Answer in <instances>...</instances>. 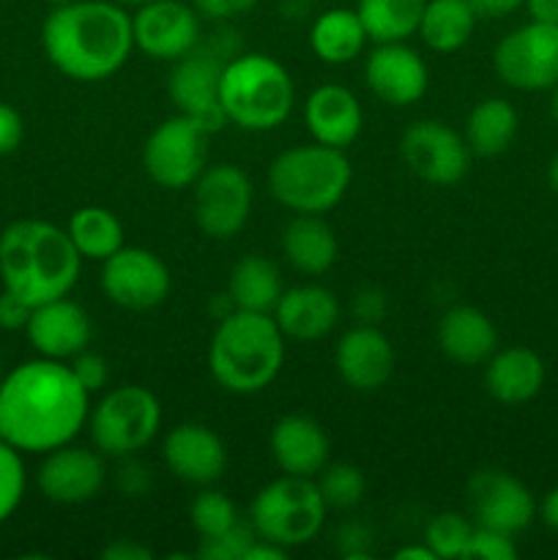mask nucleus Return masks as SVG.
<instances>
[{"label":"nucleus","mask_w":558,"mask_h":560,"mask_svg":"<svg viewBox=\"0 0 558 560\" xmlns=\"http://www.w3.org/2000/svg\"><path fill=\"white\" fill-rule=\"evenodd\" d=\"M284 364V334L263 312L233 310L219 320L208 345V370L230 394H257L271 386Z\"/></svg>","instance_id":"obj_4"},{"label":"nucleus","mask_w":558,"mask_h":560,"mask_svg":"<svg viewBox=\"0 0 558 560\" xmlns=\"http://www.w3.org/2000/svg\"><path fill=\"white\" fill-rule=\"evenodd\" d=\"M80 268V252L58 224L20 219L0 233V282L31 306L69 295Z\"/></svg>","instance_id":"obj_3"},{"label":"nucleus","mask_w":558,"mask_h":560,"mask_svg":"<svg viewBox=\"0 0 558 560\" xmlns=\"http://www.w3.org/2000/svg\"><path fill=\"white\" fill-rule=\"evenodd\" d=\"M71 244L80 252L82 260L104 262L113 257L120 246H126L124 224L113 211L102 206H85L77 208L71 213L69 224H66Z\"/></svg>","instance_id":"obj_32"},{"label":"nucleus","mask_w":558,"mask_h":560,"mask_svg":"<svg viewBox=\"0 0 558 560\" xmlns=\"http://www.w3.org/2000/svg\"><path fill=\"white\" fill-rule=\"evenodd\" d=\"M321 481H317V490H321L323 501L328 509H339V512H348V509L359 506L364 501L367 492V479L361 474V468L350 463H337L328 465L321 470Z\"/></svg>","instance_id":"obj_34"},{"label":"nucleus","mask_w":558,"mask_h":560,"mask_svg":"<svg viewBox=\"0 0 558 560\" xmlns=\"http://www.w3.org/2000/svg\"><path fill=\"white\" fill-rule=\"evenodd\" d=\"M115 479H118V490L124 492V495L137 498L151 487V470L142 463H137V459L124 457V465L118 468V476H115Z\"/></svg>","instance_id":"obj_44"},{"label":"nucleus","mask_w":558,"mask_h":560,"mask_svg":"<svg viewBox=\"0 0 558 560\" xmlns=\"http://www.w3.org/2000/svg\"><path fill=\"white\" fill-rule=\"evenodd\" d=\"M326 509L315 481L284 474L257 492L249 506V523L260 539L293 550L321 534Z\"/></svg>","instance_id":"obj_7"},{"label":"nucleus","mask_w":558,"mask_h":560,"mask_svg":"<svg viewBox=\"0 0 558 560\" xmlns=\"http://www.w3.org/2000/svg\"><path fill=\"white\" fill-rule=\"evenodd\" d=\"M25 337L31 348L42 359L71 361L88 350L93 337V326L88 312L69 295L33 306L31 320L25 326Z\"/></svg>","instance_id":"obj_19"},{"label":"nucleus","mask_w":558,"mask_h":560,"mask_svg":"<svg viewBox=\"0 0 558 560\" xmlns=\"http://www.w3.org/2000/svg\"><path fill=\"white\" fill-rule=\"evenodd\" d=\"M547 184L558 195V153L550 159V167H547Z\"/></svg>","instance_id":"obj_51"},{"label":"nucleus","mask_w":558,"mask_h":560,"mask_svg":"<svg viewBox=\"0 0 558 560\" xmlns=\"http://www.w3.org/2000/svg\"><path fill=\"white\" fill-rule=\"evenodd\" d=\"M91 394L69 361L31 359L0 377V438L20 454H49L88 427Z\"/></svg>","instance_id":"obj_1"},{"label":"nucleus","mask_w":558,"mask_h":560,"mask_svg":"<svg viewBox=\"0 0 558 560\" xmlns=\"http://www.w3.org/2000/svg\"><path fill=\"white\" fill-rule=\"evenodd\" d=\"M260 0H191L197 14L211 22H230L235 16L249 14Z\"/></svg>","instance_id":"obj_41"},{"label":"nucleus","mask_w":558,"mask_h":560,"mask_svg":"<svg viewBox=\"0 0 558 560\" xmlns=\"http://www.w3.org/2000/svg\"><path fill=\"white\" fill-rule=\"evenodd\" d=\"M367 36L356 9H328L310 27V47L323 63L345 66L364 52Z\"/></svg>","instance_id":"obj_30"},{"label":"nucleus","mask_w":558,"mask_h":560,"mask_svg":"<svg viewBox=\"0 0 558 560\" xmlns=\"http://www.w3.org/2000/svg\"><path fill=\"white\" fill-rule=\"evenodd\" d=\"M282 255L299 273L321 277L337 262V235L321 213H295L282 233Z\"/></svg>","instance_id":"obj_27"},{"label":"nucleus","mask_w":558,"mask_h":560,"mask_svg":"<svg viewBox=\"0 0 558 560\" xmlns=\"http://www.w3.org/2000/svg\"><path fill=\"white\" fill-rule=\"evenodd\" d=\"M102 558H107V560H151L153 550L151 547L140 545V541H135V539H115L113 545L104 547Z\"/></svg>","instance_id":"obj_46"},{"label":"nucleus","mask_w":558,"mask_h":560,"mask_svg":"<svg viewBox=\"0 0 558 560\" xmlns=\"http://www.w3.org/2000/svg\"><path fill=\"white\" fill-rule=\"evenodd\" d=\"M304 124L312 140L345 151L359 140L361 126H364V109L350 88L326 82L306 96Z\"/></svg>","instance_id":"obj_22"},{"label":"nucleus","mask_w":558,"mask_h":560,"mask_svg":"<svg viewBox=\"0 0 558 560\" xmlns=\"http://www.w3.org/2000/svg\"><path fill=\"white\" fill-rule=\"evenodd\" d=\"M224 63L228 58L213 44H197L184 58L173 60V71H170L167 91L175 109L206 126L208 131H219L228 124L222 102H219Z\"/></svg>","instance_id":"obj_12"},{"label":"nucleus","mask_w":558,"mask_h":560,"mask_svg":"<svg viewBox=\"0 0 558 560\" xmlns=\"http://www.w3.org/2000/svg\"><path fill=\"white\" fill-rule=\"evenodd\" d=\"M162 457L175 479L195 487H211L228 468V448L222 438L206 424H191V421L167 432Z\"/></svg>","instance_id":"obj_21"},{"label":"nucleus","mask_w":558,"mask_h":560,"mask_svg":"<svg viewBox=\"0 0 558 560\" xmlns=\"http://www.w3.org/2000/svg\"><path fill=\"white\" fill-rule=\"evenodd\" d=\"M468 3L485 20H503V16L514 14L520 5H525V0H468Z\"/></svg>","instance_id":"obj_47"},{"label":"nucleus","mask_w":558,"mask_h":560,"mask_svg":"<svg viewBox=\"0 0 558 560\" xmlns=\"http://www.w3.org/2000/svg\"><path fill=\"white\" fill-rule=\"evenodd\" d=\"M107 481L104 454L96 448H82L74 443L44 454L38 468V490L47 501L60 506H80L93 501Z\"/></svg>","instance_id":"obj_17"},{"label":"nucleus","mask_w":558,"mask_h":560,"mask_svg":"<svg viewBox=\"0 0 558 560\" xmlns=\"http://www.w3.org/2000/svg\"><path fill=\"white\" fill-rule=\"evenodd\" d=\"M208 135L206 126L181 113L162 120L142 145V167L153 184L164 189L195 186L208 167Z\"/></svg>","instance_id":"obj_9"},{"label":"nucleus","mask_w":558,"mask_h":560,"mask_svg":"<svg viewBox=\"0 0 558 560\" xmlns=\"http://www.w3.org/2000/svg\"><path fill=\"white\" fill-rule=\"evenodd\" d=\"M531 20L547 22V25H558V0H525Z\"/></svg>","instance_id":"obj_48"},{"label":"nucleus","mask_w":558,"mask_h":560,"mask_svg":"<svg viewBox=\"0 0 558 560\" xmlns=\"http://www.w3.org/2000/svg\"><path fill=\"white\" fill-rule=\"evenodd\" d=\"M49 63L77 82H102L118 74L135 49L131 14L115 0H71L53 5L42 25Z\"/></svg>","instance_id":"obj_2"},{"label":"nucleus","mask_w":558,"mask_h":560,"mask_svg":"<svg viewBox=\"0 0 558 560\" xmlns=\"http://www.w3.org/2000/svg\"><path fill=\"white\" fill-rule=\"evenodd\" d=\"M162 427V405L146 386L109 388L88 413L91 443L104 457H135Z\"/></svg>","instance_id":"obj_8"},{"label":"nucleus","mask_w":558,"mask_h":560,"mask_svg":"<svg viewBox=\"0 0 558 560\" xmlns=\"http://www.w3.org/2000/svg\"><path fill=\"white\" fill-rule=\"evenodd\" d=\"M252 211V180L235 164H208L195 180V222L202 235L230 241L244 230Z\"/></svg>","instance_id":"obj_11"},{"label":"nucleus","mask_w":558,"mask_h":560,"mask_svg":"<svg viewBox=\"0 0 558 560\" xmlns=\"http://www.w3.org/2000/svg\"><path fill=\"white\" fill-rule=\"evenodd\" d=\"M367 88L388 107H410L430 88V71L425 58L405 42L377 44L367 55Z\"/></svg>","instance_id":"obj_18"},{"label":"nucleus","mask_w":558,"mask_h":560,"mask_svg":"<svg viewBox=\"0 0 558 560\" xmlns=\"http://www.w3.org/2000/svg\"><path fill=\"white\" fill-rule=\"evenodd\" d=\"M399 153L410 173L432 186H454L470 167V148L463 135L443 120H416L403 131Z\"/></svg>","instance_id":"obj_14"},{"label":"nucleus","mask_w":558,"mask_h":560,"mask_svg":"<svg viewBox=\"0 0 558 560\" xmlns=\"http://www.w3.org/2000/svg\"><path fill=\"white\" fill-rule=\"evenodd\" d=\"M334 366L345 386L353 392H377L394 375V348L386 334L370 323H359L339 337Z\"/></svg>","instance_id":"obj_20"},{"label":"nucleus","mask_w":558,"mask_h":560,"mask_svg":"<svg viewBox=\"0 0 558 560\" xmlns=\"http://www.w3.org/2000/svg\"><path fill=\"white\" fill-rule=\"evenodd\" d=\"M542 386H545V361L531 348H503L485 361V388L496 402H531Z\"/></svg>","instance_id":"obj_26"},{"label":"nucleus","mask_w":558,"mask_h":560,"mask_svg":"<svg viewBox=\"0 0 558 560\" xmlns=\"http://www.w3.org/2000/svg\"><path fill=\"white\" fill-rule=\"evenodd\" d=\"M492 66L514 91H553L558 82V25L531 20L514 27L498 42Z\"/></svg>","instance_id":"obj_10"},{"label":"nucleus","mask_w":558,"mask_h":560,"mask_svg":"<svg viewBox=\"0 0 558 560\" xmlns=\"http://www.w3.org/2000/svg\"><path fill=\"white\" fill-rule=\"evenodd\" d=\"M102 290L120 310L148 312L164 304L173 290V277L162 257L151 249L120 246L102 262Z\"/></svg>","instance_id":"obj_13"},{"label":"nucleus","mask_w":558,"mask_h":560,"mask_svg":"<svg viewBox=\"0 0 558 560\" xmlns=\"http://www.w3.org/2000/svg\"><path fill=\"white\" fill-rule=\"evenodd\" d=\"M353 315L359 317V323L375 326V323H381V317L386 315V295L375 288L359 290L353 299Z\"/></svg>","instance_id":"obj_45"},{"label":"nucleus","mask_w":558,"mask_h":560,"mask_svg":"<svg viewBox=\"0 0 558 560\" xmlns=\"http://www.w3.org/2000/svg\"><path fill=\"white\" fill-rule=\"evenodd\" d=\"M219 102L228 124L244 131H271L293 113L295 88L277 58L241 52L224 63Z\"/></svg>","instance_id":"obj_5"},{"label":"nucleus","mask_w":558,"mask_h":560,"mask_svg":"<svg viewBox=\"0 0 558 560\" xmlns=\"http://www.w3.org/2000/svg\"><path fill=\"white\" fill-rule=\"evenodd\" d=\"M47 3H53V5H60V3H71V0H47Z\"/></svg>","instance_id":"obj_54"},{"label":"nucleus","mask_w":558,"mask_h":560,"mask_svg":"<svg viewBox=\"0 0 558 560\" xmlns=\"http://www.w3.org/2000/svg\"><path fill=\"white\" fill-rule=\"evenodd\" d=\"M282 293V273H279L277 262L268 257L246 255L230 271L228 299L233 310L271 315Z\"/></svg>","instance_id":"obj_28"},{"label":"nucleus","mask_w":558,"mask_h":560,"mask_svg":"<svg viewBox=\"0 0 558 560\" xmlns=\"http://www.w3.org/2000/svg\"><path fill=\"white\" fill-rule=\"evenodd\" d=\"M353 167L345 151L323 142L293 145L268 167V191L293 213H326L348 195Z\"/></svg>","instance_id":"obj_6"},{"label":"nucleus","mask_w":558,"mask_h":560,"mask_svg":"<svg viewBox=\"0 0 558 560\" xmlns=\"http://www.w3.org/2000/svg\"><path fill=\"white\" fill-rule=\"evenodd\" d=\"M135 47L153 60H178L200 44V14L181 0H148L131 14Z\"/></svg>","instance_id":"obj_16"},{"label":"nucleus","mask_w":558,"mask_h":560,"mask_svg":"<svg viewBox=\"0 0 558 560\" xmlns=\"http://www.w3.org/2000/svg\"><path fill=\"white\" fill-rule=\"evenodd\" d=\"M536 514H539L542 523H545L547 528L558 530V487H553V490L545 492L542 503L536 506Z\"/></svg>","instance_id":"obj_49"},{"label":"nucleus","mask_w":558,"mask_h":560,"mask_svg":"<svg viewBox=\"0 0 558 560\" xmlns=\"http://www.w3.org/2000/svg\"><path fill=\"white\" fill-rule=\"evenodd\" d=\"M271 457L277 468L288 476L315 479L328 463V435L315 419L301 413H290L274 424Z\"/></svg>","instance_id":"obj_24"},{"label":"nucleus","mask_w":558,"mask_h":560,"mask_svg":"<svg viewBox=\"0 0 558 560\" xmlns=\"http://www.w3.org/2000/svg\"><path fill=\"white\" fill-rule=\"evenodd\" d=\"M470 534H474V523L468 517L457 512H441L427 523L425 545L435 552L438 560H454L463 558Z\"/></svg>","instance_id":"obj_35"},{"label":"nucleus","mask_w":558,"mask_h":560,"mask_svg":"<svg viewBox=\"0 0 558 560\" xmlns=\"http://www.w3.org/2000/svg\"><path fill=\"white\" fill-rule=\"evenodd\" d=\"M339 299L323 284H299L279 295L271 317L277 320L284 339L295 342H317L328 337L339 320Z\"/></svg>","instance_id":"obj_23"},{"label":"nucleus","mask_w":558,"mask_h":560,"mask_svg":"<svg viewBox=\"0 0 558 560\" xmlns=\"http://www.w3.org/2000/svg\"><path fill=\"white\" fill-rule=\"evenodd\" d=\"M465 501L474 525L518 536L536 517V501L528 487L507 470H476L465 487Z\"/></svg>","instance_id":"obj_15"},{"label":"nucleus","mask_w":558,"mask_h":560,"mask_svg":"<svg viewBox=\"0 0 558 560\" xmlns=\"http://www.w3.org/2000/svg\"><path fill=\"white\" fill-rule=\"evenodd\" d=\"M71 372L77 375V381L88 388V394H96L107 386L109 381V366L107 361L102 359L98 353H91V350H82L80 355L69 361Z\"/></svg>","instance_id":"obj_40"},{"label":"nucleus","mask_w":558,"mask_h":560,"mask_svg":"<svg viewBox=\"0 0 558 560\" xmlns=\"http://www.w3.org/2000/svg\"><path fill=\"white\" fill-rule=\"evenodd\" d=\"M394 558L397 560H438L435 552L430 550L427 545H414V547H403V550L394 552Z\"/></svg>","instance_id":"obj_50"},{"label":"nucleus","mask_w":558,"mask_h":560,"mask_svg":"<svg viewBox=\"0 0 558 560\" xmlns=\"http://www.w3.org/2000/svg\"><path fill=\"white\" fill-rule=\"evenodd\" d=\"M31 312L33 306L27 301H22L20 295L3 288V293H0V328L3 331H25Z\"/></svg>","instance_id":"obj_42"},{"label":"nucleus","mask_w":558,"mask_h":560,"mask_svg":"<svg viewBox=\"0 0 558 560\" xmlns=\"http://www.w3.org/2000/svg\"><path fill=\"white\" fill-rule=\"evenodd\" d=\"M115 3H120V5H124V9H126V5H135V9H137V5L148 3V0H115Z\"/></svg>","instance_id":"obj_53"},{"label":"nucleus","mask_w":558,"mask_h":560,"mask_svg":"<svg viewBox=\"0 0 558 560\" xmlns=\"http://www.w3.org/2000/svg\"><path fill=\"white\" fill-rule=\"evenodd\" d=\"M27 490V474L22 454L0 438V525L20 509Z\"/></svg>","instance_id":"obj_37"},{"label":"nucleus","mask_w":558,"mask_h":560,"mask_svg":"<svg viewBox=\"0 0 558 560\" xmlns=\"http://www.w3.org/2000/svg\"><path fill=\"white\" fill-rule=\"evenodd\" d=\"M520 131V115L507 98H481L465 118V142L470 153L481 159L501 156L509 151Z\"/></svg>","instance_id":"obj_29"},{"label":"nucleus","mask_w":558,"mask_h":560,"mask_svg":"<svg viewBox=\"0 0 558 560\" xmlns=\"http://www.w3.org/2000/svg\"><path fill=\"white\" fill-rule=\"evenodd\" d=\"M438 348L460 366L485 364L498 350V328L476 306H452L438 323Z\"/></svg>","instance_id":"obj_25"},{"label":"nucleus","mask_w":558,"mask_h":560,"mask_svg":"<svg viewBox=\"0 0 558 560\" xmlns=\"http://www.w3.org/2000/svg\"><path fill=\"white\" fill-rule=\"evenodd\" d=\"M427 0H359L356 14L375 44L405 42L419 31Z\"/></svg>","instance_id":"obj_33"},{"label":"nucleus","mask_w":558,"mask_h":560,"mask_svg":"<svg viewBox=\"0 0 558 560\" xmlns=\"http://www.w3.org/2000/svg\"><path fill=\"white\" fill-rule=\"evenodd\" d=\"M514 558H518L514 536L474 525V534H470L468 547H465L463 552V560H514Z\"/></svg>","instance_id":"obj_39"},{"label":"nucleus","mask_w":558,"mask_h":560,"mask_svg":"<svg viewBox=\"0 0 558 560\" xmlns=\"http://www.w3.org/2000/svg\"><path fill=\"white\" fill-rule=\"evenodd\" d=\"M22 137H25V124H22V115L16 113L11 104L0 102V156H9L16 148L22 145Z\"/></svg>","instance_id":"obj_43"},{"label":"nucleus","mask_w":558,"mask_h":560,"mask_svg":"<svg viewBox=\"0 0 558 560\" xmlns=\"http://www.w3.org/2000/svg\"><path fill=\"white\" fill-rule=\"evenodd\" d=\"M479 14L468 0H427L421 11L419 36L432 52H457L470 42Z\"/></svg>","instance_id":"obj_31"},{"label":"nucleus","mask_w":558,"mask_h":560,"mask_svg":"<svg viewBox=\"0 0 558 560\" xmlns=\"http://www.w3.org/2000/svg\"><path fill=\"white\" fill-rule=\"evenodd\" d=\"M189 520L197 534H200V539H211V536H219L228 528H233L239 523V512H235V503L224 492L208 490L206 487L191 501Z\"/></svg>","instance_id":"obj_36"},{"label":"nucleus","mask_w":558,"mask_h":560,"mask_svg":"<svg viewBox=\"0 0 558 560\" xmlns=\"http://www.w3.org/2000/svg\"><path fill=\"white\" fill-rule=\"evenodd\" d=\"M550 109H553V118L558 120V82H556V88H553V102H550Z\"/></svg>","instance_id":"obj_52"},{"label":"nucleus","mask_w":558,"mask_h":560,"mask_svg":"<svg viewBox=\"0 0 558 560\" xmlns=\"http://www.w3.org/2000/svg\"><path fill=\"white\" fill-rule=\"evenodd\" d=\"M257 541L255 528L252 523H235L233 528H228L224 534L211 536V539H200V550L197 556L202 560H244L249 547Z\"/></svg>","instance_id":"obj_38"}]
</instances>
